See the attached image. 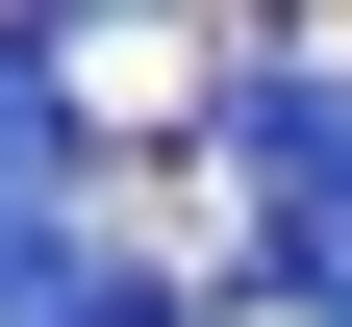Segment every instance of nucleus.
I'll use <instances>...</instances> for the list:
<instances>
[{"mask_svg":"<svg viewBox=\"0 0 352 327\" xmlns=\"http://www.w3.org/2000/svg\"><path fill=\"white\" fill-rule=\"evenodd\" d=\"M0 202H76V51L0 25Z\"/></svg>","mask_w":352,"mask_h":327,"instance_id":"nucleus-1","label":"nucleus"},{"mask_svg":"<svg viewBox=\"0 0 352 327\" xmlns=\"http://www.w3.org/2000/svg\"><path fill=\"white\" fill-rule=\"evenodd\" d=\"M252 302H277V327H352V176H327V202H277V226H252Z\"/></svg>","mask_w":352,"mask_h":327,"instance_id":"nucleus-2","label":"nucleus"}]
</instances>
